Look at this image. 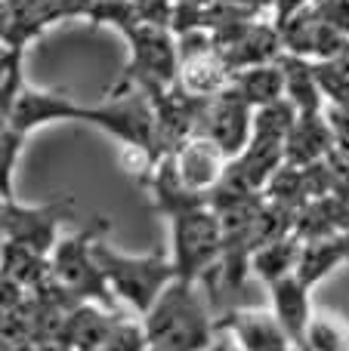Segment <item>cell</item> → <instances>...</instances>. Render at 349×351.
Masks as SVG:
<instances>
[{
    "label": "cell",
    "mask_w": 349,
    "mask_h": 351,
    "mask_svg": "<svg viewBox=\"0 0 349 351\" xmlns=\"http://www.w3.org/2000/svg\"><path fill=\"white\" fill-rule=\"evenodd\" d=\"M142 327L148 346L161 351H207L216 324L198 293V280L173 278L158 302L142 315Z\"/></svg>",
    "instance_id": "6da1fadb"
},
{
    "label": "cell",
    "mask_w": 349,
    "mask_h": 351,
    "mask_svg": "<svg viewBox=\"0 0 349 351\" xmlns=\"http://www.w3.org/2000/svg\"><path fill=\"white\" fill-rule=\"evenodd\" d=\"M93 253L102 268L105 280H109L111 293L117 299H124L127 305H133L139 315H146L158 296L170 287V280L177 278V265H173L170 253H146V256H130L115 250L102 234L93 241Z\"/></svg>",
    "instance_id": "7a4b0ae2"
},
{
    "label": "cell",
    "mask_w": 349,
    "mask_h": 351,
    "mask_svg": "<svg viewBox=\"0 0 349 351\" xmlns=\"http://www.w3.org/2000/svg\"><path fill=\"white\" fill-rule=\"evenodd\" d=\"M167 222H170V256L177 265V278L201 280L223 259L226 237H223L220 213L204 200L173 213Z\"/></svg>",
    "instance_id": "3957f363"
},
{
    "label": "cell",
    "mask_w": 349,
    "mask_h": 351,
    "mask_svg": "<svg viewBox=\"0 0 349 351\" xmlns=\"http://www.w3.org/2000/svg\"><path fill=\"white\" fill-rule=\"evenodd\" d=\"M105 228H109V222L99 219L90 228L78 231L74 237H62L56 243V250L49 253V274L71 296L90 299V302L102 305V308H115V293H111L109 280H105L102 268L96 262V253H93V241Z\"/></svg>",
    "instance_id": "277c9868"
},
{
    "label": "cell",
    "mask_w": 349,
    "mask_h": 351,
    "mask_svg": "<svg viewBox=\"0 0 349 351\" xmlns=\"http://www.w3.org/2000/svg\"><path fill=\"white\" fill-rule=\"evenodd\" d=\"M71 197L53 200V204H41V206H25L16 197H3L0 204V225H3V241L28 247L34 253L47 256L56 250L59 237V225L71 216Z\"/></svg>",
    "instance_id": "5b68a950"
},
{
    "label": "cell",
    "mask_w": 349,
    "mask_h": 351,
    "mask_svg": "<svg viewBox=\"0 0 349 351\" xmlns=\"http://www.w3.org/2000/svg\"><path fill=\"white\" fill-rule=\"evenodd\" d=\"M254 105L245 102L232 86L220 93V96L207 99L201 111V121H198V133L210 136L229 158H238L245 152V145L251 142L254 133Z\"/></svg>",
    "instance_id": "8992f818"
},
{
    "label": "cell",
    "mask_w": 349,
    "mask_h": 351,
    "mask_svg": "<svg viewBox=\"0 0 349 351\" xmlns=\"http://www.w3.org/2000/svg\"><path fill=\"white\" fill-rule=\"evenodd\" d=\"M282 28L284 53L303 56V59H334V56L349 53V34L340 28H334L331 22L319 16L313 6L300 10L297 16H291Z\"/></svg>",
    "instance_id": "52a82bcc"
},
{
    "label": "cell",
    "mask_w": 349,
    "mask_h": 351,
    "mask_svg": "<svg viewBox=\"0 0 349 351\" xmlns=\"http://www.w3.org/2000/svg\"><path fill=\"white\" fill-rule=\"evenodd\" d=\"M170 154H173V167H177L183 185L189 188V191L201 194V197H207V194L220 185L223 176L229 170V160H232L204 133L189 136V139L179 142Z\"/></svg>",
    "instance_id": "ba28073f"
},
{
    "label": "cell",
    "mask_w": 349,
    "mask_h": 351,
    "mask_svg": "<svg viewBox=\"0 0 349 351\" xmlns=\"http://www.w3.org/2000/svg\"><path fill=\"white\" fill-rule=\"evenodd\" d=\"M216 327H223L232 336L235 351H297V342L282 327L275 311L235 308Z\"/></svg>",
    "instance_id": "9c48e42d"
},
{
    "label": "cell",
    "mask_w": 349,
    "mask_h": 351,
    "mask_svg": "<svg viewBox=\"0 0 349 351\" xmlns=\"http://www.w3.org/2000/svg\"><path fill=\"white\" fill-rule=\"evenodd\" d=\"M232 65L223 59V53L216 47L201 49V53H192L179 59V77L177 84L185 93L198 99H214L232 84Z\"/></svg>",
    "instance_id": "30bf717a"
},
{
    "label": "cell",
    "mask_w": 349,
    "mask_h": 351,
    "mask_svg": "<svg viewBox=\"0 0 349 351\" xmlns=\"http://www.w3.org/2000/svg\"><path fill=\"white\" fill-rule=\"evenodd\" d=\"M334 152V130L325 111L315 114H297L294 127L284 142V160L294 167H309L325 160Z\"/></svg>",
    "instance_id": "8fae6325"
},
{
    "label": "cell",
    "mask_w": 349,
    "mask_h": 351,
    "mask_svg": "<svg viewBox=\"0 0 349 351\" xmlns=\"http://www.w3.org/2000/svg\"><path fill=\"white\" fill-rule=\"evenodd\" d=\"M309 293L313 287H306L300 278L288 274V278L269 284V296H272V311L282 321V327L291 333V339L297 342V348L303 346V336H306V327L313 321V302H309Z\"/></svg>",
    "instance_id": "7c38bea8"
},
{
    "label": "cell",
    "mask_w": 349,
    "mask_h": 351,
    "mask_svg": "<svg viewBox=\"0 0 349 351\" xmlns=\"http://www.w3.org/2000/svg\"><path fill=\"white\" fill-rule=\"evenodd\" d=\"M340 265H349V231L319 237V241H303L300 262H297V278L306 287H319Z\"/></svg>",
    "instance_id": "4fadbf2b"
},
{
    "label": "cell",
    "mask_w": 349,
    "mask_h": 351,
    "mask_svg": "<svg viewBox=\"0 0 349 351\" xmlns=\"http://www.w3.org/2000/svg\"><path fill=\"white\" fill-rule=\"evenodd\" d=\"M278 65L284 71V99H291L300 114H315V111H325V93L319 86V77L313 71V59H303L294 53H282L278 56Z\"/></svg>",
    "instance_id": "5bb4252c"
},
{
    "label": "cell",
    "mask_w": 349,
    "mask_h": 351,
    "mask_svg": "<svg viewBox=\"0 0 349 351\" xmlns=\"http://www.w3.org/2000/svg\"><path fill=\"white\" fill-rule=\"evenodd\" d=\"M232 86L245 102H251L254 108H263L269 102L284 99V71L278 65V59L272 62H260V65H247L238 68L232 74Z\"/></svg>",
    "instance_id": "9a60e30c"
},
{
    "label": "cell",
    "mask_w": 349,
    "mask_h": 351,
    "mask_svg": "<svg viewBox=\"0 0 349 351\" xmlns=\"http://www.w3.org/2000/svg\"><path fill=\"white\" fill-rule=\"evenodd\" d=\"M300 250H303V241L297 234H284V237H275V241L260 243L251 256V274H257L266 287L275 284V280L297 271Z\"/></svg>",
    "instance_id": "2e32d148"
},
{
    "label": "cell",
    "mask_w": 349,
    "mask_h": 351,
    "mask_svg": "<svg viewBox=\"0 0 349 351\" xmlns=\"http://www.w3.org/2000/svg\"><path fill=\"white\" fill-rule=\"evenodd\" d=\"M300 351H349V324L340 315H313Z\"/></svg>",
    "instance_id": "e0dca14e"
},
{
    "label": "cell",
    "mask_w": 349,
    "mask_h": 351,
    "mask_svg": "<svg viewBox=\"0 0 349 351\" xmlns=\"http://www.w3.org/2000/svg\"><path fill=\"white\" fill-rule=\"evenodd\" d=\"M313 71L325 93V102L334 108H349V53L334 59H315Z\"/></svg>",
    "instance_id": "ac0fdd59"
},
{
    "label": "cell",
    "mask_w": 349,
    "mask_h": 351,
    "mask_svg": "<svg viewBox=\"0 0 349 351\" xmlns=\"http://www.w3.org/2000/svg\"><path fill=\"white\" fill-rule=\"evenodd\" d=\"M25 47L28 43H3V62H0V117L10 114L12 102L25 90Z\"/></svg>",
    "instance_id": "d6986e66"
},
{
    "label": "cell",
    "mask_w": 349,
    "mask_h": 351,
    "mask_svg": "<svg viewBox=\"0 0 349 351\" xmlns=\"http://www.w3.org/2000/svg\"><path fill=\"white\" fill-rule=\"evenodd\" d=\"M25 139H28V133H22V130L10 127V123H0V158H3V197H10L12 188V167H16L19 160V152H22Z\"/></svg>",
    "instance_id": "ffe728a7"
},
{
    "label": "cell",
    "mask_w": 349,
    "mask_h": 351,
    "mask_svg": "<svg viewBox=\"0 0 349 351\" xmlns=\"http://www.w3.org/2000/svg\"><path fill=\"white\" fill-rule=\"evenodd\" d=\"M328 167V194L340 197L349 206V158H344L340 152H331L325 158Z\"/></svg>",
    "instance_id": "44dd1931"
},
{
    "label": "cell",
    "mask_w": 349,
    "mask_h": 351,
    "mask_svg": "<svg viewBox=\"0 0 349 351\" xmlns=\"http://www.w3.org/2000/svg\"><path fill=\"white\" fill-rule=\"evenodd\" d=\"M325 114L334 130V152L349 158V108H334V105H328Z\"/></svg>",
    "instance_id": "7402d4cb"
},
{
    "label": "cell",
    "mask_w": 349,
    "mask_h": 351,
    "mask_svg": "<svg viewBox=\"0 0 349 351\" xmlns=\"http://www.w3.org/2000/svg\"><path fill=\"white\" fill-rule=\"evenodd\" d=\"M313 10L319 12L325 22H331L334 28L349 34V0H315Z\"/></svg>",
    "instance_id": "603a6c76"
},
{
    "label": "cell",
    "mask_w": 349,
    "mask_h": 351,
    "mask_svg": "<svg viewBox=\"0 0 349 351\" xmlns=\"http://www.w3.org/2000/svg\"><path fill=\"white\" fill-rule=\"evenodd\" d=\"M146 351H161V348H155V346H148V348H146Z\"/></svg>",
    "instance_id": "cb8c5ba5"
}]
</instances>
